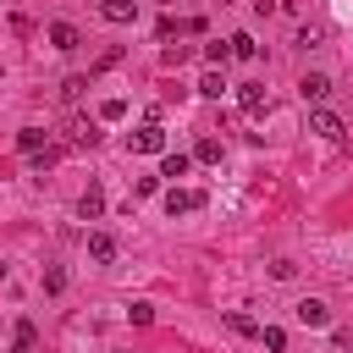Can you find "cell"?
Here are the masks:
<instances>
[{
  "instance_id": "44dd1931",
  "label": "cell",
  "mask_w": 353,
  "mask_h": 353,
  "mask_svg": "<svg viewBox=\"0 0 353 353\" xmlns=\"http://www.w3.org/2000/svg\"><path fill=\"white\" fill-rule=\"evenodd\" d=\"M204 61H215V66H221V61H232V44H221V39H215V44H204Z\"/></svg>"
},
{
  "instance_id": "ba28073f",
  "label": "cell",
  "mask_w": 353,
  "mask_h": 353,
  "mask_svg": "<svg viewBox=\"0 0 353 353\" xmlns=\"http://www.w3.org/2000/svg\"><path fill=\"white\" fill-rule=\"evenodd\" d=\"M50 44H55V50H77V44H83V33H77L72 22H50Z\"/></svg>"
},
{
  "instance_id": "e0dca14e",
  "label": "cell",
  "mask_w": 353,
  "mask_h": 353,
  "mask_svg": "<svg viewBox=\"0 0 353 353\" xmlns=\"http://www.w3.org/2000/svg\"><path fill=\"white\" fill-rule=\"evenodd\" d=\"M226 44H232V55H237V61H254V55H259V50H254V39H248V33H232V39H226Z\"/></svg>"
},
{
  "instance_id": "ac0fdd59",
  "label": "cell",
  "mask_w": 353,
  "mask_h": 353,
  "mask_svg": "<svg viewBox=\"0 0 353 353\" xmlns=\"http://www.w3.org/2000/svg\"><path fill=\"white\" fill-rule=\"evenodd\" d=\"M193 160H204V165H215V160H221V138H204V143L193 149Z\"/></svg>"
},
{
  "instance_id": "5b68a950",
  "label": "cell",
  "mask_w": 353,
  "mask_h": 353,
  "mask_svg": "<svg viewBox=\"0 0 353 353\" xmlns=\"http://www.w3.org/2000/svg\"><path fill=\"white\" fill-rule=\"evenodd\" d=\"M188 210H204V193H188V188H171V193H165V215L176 221V215H188Z\"/></svg>"
},
{
  "instance_id": "ffe728a7",
  "label": "cell",
  "mask_w": 353,
  "mask_h": 353,
  "mask_svg": "<svg viewBox=\"0 0 353 353\" xmlns=\"http://www.w3.org/2000/svg\"><path fill=\"white\" fill-rule=\"evenodd\" d=\"M44 292H66V270H61V265L44 270Z\"/></svg>"
},
{
  "instance_id": "2e32d148",
  "label": "cell",
  "mask_w": 353,
  "mask_h": 353,
  "mask_svg": "<svg viewBox=\"0 0 353 353\" xmlns=\"http://www.w3.org/2000/svg\"><path fill=\"white\" fill-rule=\"evenodd\" d=\"M259 342H265L270 353H287V331H281V325H259Z\"/></svg>"
},
{
  "instance_id": "9c48e42d",
  "label": "cell",
  "mask_w": 353,
  "mask_h": 353,
  "mask_svg": "<svg viewBox=\"0 0 353 353\" xmlns=\"http://www.w3.org/2000/svg\"><path fill=\"white\" fill-rule=\"evenodd\" d=\"M17 149H22V154H39V149H50V132H44V127H22V132H17Z\"/></svg>"
},
{
  "instance_id": "8992f818",
  "label": "cell",
  "mask_w": 353,
  "mask_h": 353,
  "mask_svg": "<svg viewBox=\"0 0 353 353\" xmlns=\"http://www.w3.org/2000/svg\"><path fill=\"white\" fill-rule=\"evenodd\" d=\"M99 17L116 22V28H127V22L138 17V0H99Z\"/></svg>"
},
{
  "instance_id": "9a60e30c",
  "label": "cell",
  "mask_w": 353,
  "mask_h": 353,
  "mask_svg": "<svg viewBox=\"0 0 353 353\" xmlns=\"http://www.w3.org/2000/svg\"><path fill=\"white\" fill-rule=\"evenodd\" d=\"M199 94H204V99H221V94H226V77H221V72H204V77H199Z\"/></svg>"
},
{
  "instance_id": "4316f807",
  "label": "cell",
  "mask_w": 353,
  "mask_h": 353,
  "mask_svg": "<svg viewBox=\"0 0 353 353\" xmlns=\"http://www.w3.org/2000/svg\"><path fill=\"white\" fill-rule=\"evenodd\" d=\"M0 11H6V0H0Z\"/></svg>"
},
{
  "instance_id": "7c38bea8",
  "label": "cell",
  "mask_w": 353,
  "mask_h": 353,
  "mask_svg": "<svg viewBox=\"0 0 353 353\" xmlns=\"http://www.w3.org/2000/svg\"><path fill=\"white\" fill-rule=\"evenodd\" d=\"M39 347V331H33V320H17V342H11V353H33Z\"/></svg>"
},
{
  "instance_id": "484cf974",
  "label": "cell",
  "mask_w": 353,
  "mask_h": 353,
  "mask_svg": "<svg viewBox=\"0 0 353 353\" xmlns=\"http://www.w3.org/2000/svg\"><path fill=\"white\" fill-rule=\"evenodd\" d=\"M292 270H298L292 259H276V265H270V276H276V281H292Z\"/></svg>"
},
{
  "instance_id": "4fadbf2b",
  "label": "cell",
  "mask_w": 353,
  "mask_h": 353,
  "mask_svg": "<svg viewBox=\"0 0 353 353\" xmlns=\"http://www.w3.org/2000/svg\"><path fill=\"white\" fill-rule=\"evenodd\" d=\"M88 143H94V127L88 121H72L66 127V149H88Z\"/></svg>"
},
{
  "instance_id": "8fae6325",
  "label": "cell",
  "mask_w": 353,
  "mask_h": 353,
  "mask_svg": "<svg viewBox=\"0 0 353 353\" xmlns=\"http://www.w3.org/2000/svg\"><path fill=\"white\" fill-rule=\"evenodd\" d=\"M77 215H83V221H99V215H105V193H99V188H88V193L77 199Z\"/></svg>"
},
{
  "instance_id": "6da1fadb",
  "label": "cell",
  "mask_w": 353,
  "mask_h": 353,
  "mask_svg": "<svg viewBox=\"0 0 353 353\" xmlns=\"http://www.w3.org/2000/svg\"><path fill=\"white\" fill-rule=\"evenodd\" d=\"M127 143H132V154H165V127L160 121H143Z\"/></svg>"
},
{
  "instance_id": "5bb4252c",
  "label": "cell",
  "mask_w": 353,
  "mask_h": 353,
  "mask_svg": "<svg viewBox=\"0 0 353 353\" xmlns=\"http://www.w3.org/2000/svg\"><path fill=\"white\" fill-rule=\"evenodd\" d=\"M226 331H232V336H259V325H254L243 309H232V314H226Z\"/></svg>"
},
{
  "instance_id": "52a82bcc",
  "label": "cell",
  "mask_w": 353,
  "mask_h": 353,
  "mask_svg": "<svg viewBox=\"0 0 353 353\" xmlns=\"http://www.w3.org/2000/svg\"><path fill=\"white\" fill-rule=\"evenodd\" d=\"M237 105H243L248 116H265V110H270V99H265L259 83H243V88H237Z\"/></svg>"
},
{
  "instance_id": "3957f363",
  "label": "cell",
  "mask_w": 353,
  "mask_h": 353,
  "mask_svg": "<svg viewBox=\"0 0 353 353\" xmlns=\"http://www.w3.org/2000/svg\"><path fill=\"white\" fill-rule=\"evenodd\" d=\"M292 320L298 325H331V309H325V298H298V309H292Z\"/></svg>"
},
{
  "instance_id": "d6986e66",
  "label": "cell",
  "mask_w": 353,
  "mask_h": 353,
  "mask_svg": "<svg viewBox=\"0 0 353 353\" xmlns=\"http://www.w3.org/2000/svg\"><path fill=\"white\" fill-rule=\"evenodd\" d=\"M188 165H193L188 154H165V165H160V176H188Z\"/></svg>"
},
{
  "instance_id": "d4e9b609",
  "label": "cell",
  "mask_w": 353,
  "mask_h": 353,
  "mask_svg": "<svg viewBox=\"0 0 353 353\" xmlns=\"http://www.w3.org/2000/svg\"><path fill=\"white\" fill-rule=\"evenodd\" d=\"M132 193H138V199H149V193H160V176H138V182H132Z\"/></svg>"
},
{
  "instance_id": "cb8c5ba5",
  "label": "cell",
  "mask_w": 353,
  "mask_h": 353,
  "mask_svg": "<svg viewBox=\"0 0 353 353\" xmlns=\"http://www.w3.org/2000/svg\"><path fill=\"white\" fill-rule=\"evenodd\" d=\"M99 116H105V121H121V116H127V105H121V99H105V105H99Z\"/></svg>"
},
{
  "instance_id": "603a6c76",
  "label": "cell",
  "mask_w": 353,
  "mask_h": 353,
  "mask_svg": "<svg viewBox=\"0 0 353 353\" xmlns=\"http://www.w3.org/2000/svg\"><path fill=\"white\" fill-rule=\"evenodd\" d=\"M127 320H132V325H149L154 309H149V303H127Z\"/></svg>"
},
{
  "instance_id": "7a4b0ae2",
  "label": "cell",
  "mask_w": 353,
  "mask_h": 353,
  "mask_svg": "<svg viewBox=\"0 0 353 353\" xmlns=\"http://www.w3.org/2000/svg\"><path fill=\"white\" fill-rule=\"evenodd\" d=\"M309 132H314V138H331V143H336V138H342L347 127H342V116H336V110L314 105V110H309Z\"/></svg>"
},
{
  "instance_id": "277c9868",
  "label": "cell",
  "mask_w": 353,
  "mask_h": 353,
  "mask_svg": "<svg viewBox=\"0 0 353 353\" xmlns=\"http://www.w3.org/2000/svg\"><path fill=\"white\" fill-rule=\"evenodd\" d=\"M325 94H331V77H325V72H303L298 99H303V105H325Z\"/></svg>"
},
{
  "instance_id": "7402d4cb",
  "label": "cell",
  "mask_w": 353,
  "mask_h": 353,
  "mask_svg": "<svg viewBox=\"0 0 353 353\" xmlns=\"http://www.w3.org/2000/svg\"><path fill=\"white\" fill-rule=\"evenodd\" d=\"M83 88H88V77H66V83H61V99H66V105H72V99H77V94H83Z\"/></svg>"
},
{
  "instance_id": "30bf717a",
  "label": "cell",
  "mask_w": 353,
  "mask_h": 353,
  "mask_svg": "<svg viewBox=\"0 0 353 353\" xmlns=\"http://www.w3.org/2000/svg\"><path fill=\"white\" fill-rule=\"evenodd\" d=\"M88 254H94L99 265H110V259H116V237H110V232H88Z\"/></svg>"
}]
</instances>
